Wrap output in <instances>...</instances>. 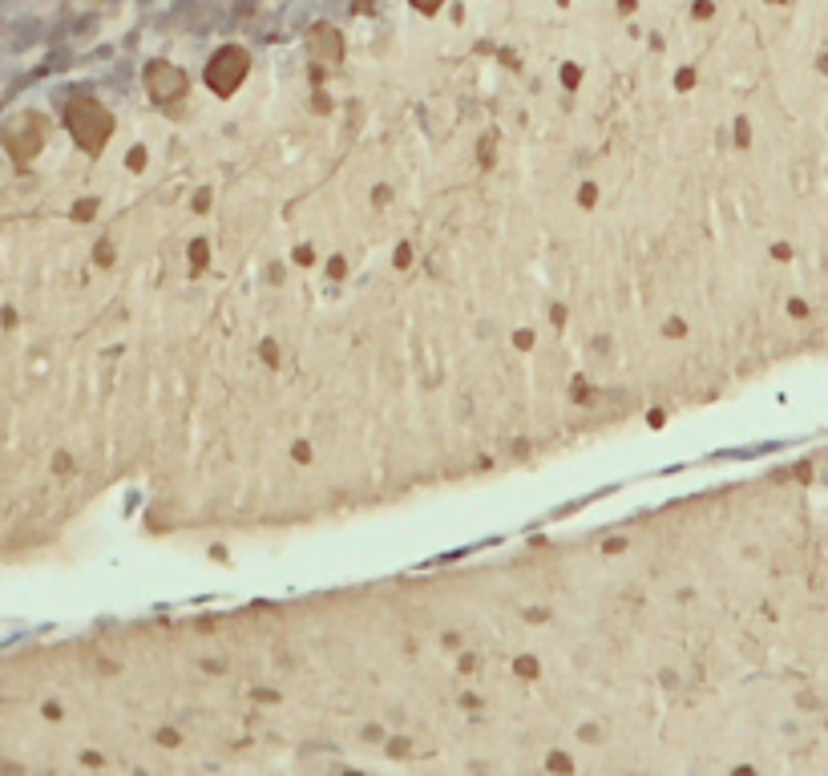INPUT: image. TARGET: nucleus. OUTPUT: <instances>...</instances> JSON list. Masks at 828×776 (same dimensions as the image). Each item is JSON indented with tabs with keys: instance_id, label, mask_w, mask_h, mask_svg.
Returning <instances> with one entry per match:
<instances>
[{
	"instance_id": "f257e3e1",
	"label": "nucleus",
	"mask_w": 828,
	"mask_h": 776,
	"mask_svg": "<svg viewBox=\"0 0 828 776\" xmlns=\"http://www.w3.org/2000/svg\"><path fill=\"white\" fill-rule=\"evenodd\" d=\"M69 130H73V138H77L89 154H97L101 146H106L110 130H114V118L101 110L93 97H73V102H69Z\"/></svg>"
},
{
	"instance_id": "7ed1b4c3",
	"label": "nucleus",
	"mask_w": 828,
	"mask_h": 776,
	"mask_svg": "<svg viewBox=\"0 0 828 776\" xmlns=\"http://www.w3.org/2000/svg\"><path fill=\"white\" fill-rule=\"evenodd\" d=\"M146 85H150V93L158 97V102H174V97L186 93V73L170 61H154L146 69Z\"/></svg>"
},
{
	"instance_id": "20e7f679",
	"label": "nucleus",
	"mask_w": 828,
	"mask_h": 776,
	"mask_svg": "<svg viewBox=\"0 0 828 776\" xmlns=\"http://www.w3.org/2000/svg\"><path fill=\"white\" fill-rule=\"evenodd\" d=\"M312 49H316V57H324V61H340L344 41H340V33H336V29L320 25V29L312 33Z\"/></svg>"
},
{
	"instance_id": "39448f33",
	"label": "nucleus",
	"mask_w": 828,
	"mask_h": 776,
	"mask_svg": "<svg viewBox=\"0 0 828 776\" xmlns=\"http://www.w3.org/2000/svg\"><path fill=\"white\" fill-rule=\"evenodd\" d=\"M412 5H417L421 13H437V9L445 5V0H412Z\"/></svg>"
},
{
	"instance_id": "f03ea898",
	"label": "nucleus",
	"mask_w": 828,
	"mask_h": 776,
	"mask_svg": "<svg viewBox=\"0 0 828 776\" xmlns=\"http://www.w3.org/2000/svg\"><path fill=\"white\" fill-rule=\"evenodd\" d=\"M247 69H251L247 49L227 45V49H219V53L211 57V65H206V85H211L215 93H223V97H227V93H235V89L243 85Z\"/></svg>"
}]
</instances>
